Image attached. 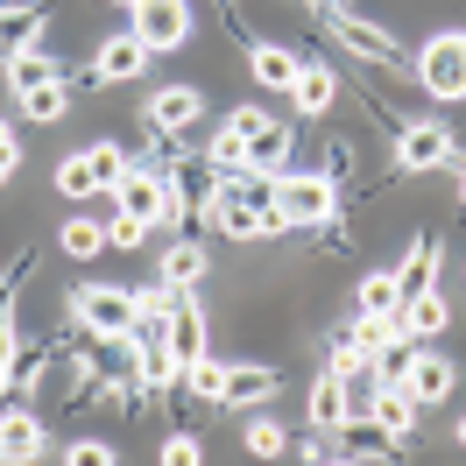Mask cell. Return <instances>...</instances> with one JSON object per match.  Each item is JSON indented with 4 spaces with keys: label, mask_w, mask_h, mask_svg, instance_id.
Returning <instances> with one entry per match:
<instances>
[{
    "label": "cell",
    "mask_w": 466,
    "mask_h": 466,
    "mask_svg": "<svg viewBox=\"0 0 466 466\" xmlns=\"http://www.w3.org/2000/svg\"><path fill=\"white\" fill-rule=\"evenodd\" d=\"M403 389H410V396H417V410H424V403H445V396L460 389V368H452L445 353L417 347V360H410V375H403Z\"/></svg>",
    "instance_id": "7c38bea8"
},
{
    "label": "cell",
    "mask_w": 466,
    "mask_h": 466,
    "mask_svg": "<svg viewBox=\"0 0 466 466\" xmlns=\"http://www.w3.org/2000/svg\"><path fill=\"white\" fill-rule=\"evenodd\" d=\"M452 438H460V452H466V417H460V431H452Z\"/></svg>",
    "instance_id": "7bdbcfd3"
},
{
    "label": "cell",
    "mask_w": 466,
    "mask_h": 466,
    "mask_svg": "<svg viewBox=\"0 0 466 466\" xmlns=\"http://www.w3.org/2000/svg\"><path fill=\"white\" fill-rule=\"evenodd\" d=\"M297 50L290 43H255V50H248V71H255V86L262 92H283V99H290V86H297Z\"/></svg>",
    "instance_id": "e0dca14e"
},
{
    "label": "cell",
    "mask_w": 466,
    "mask_h": 466,
    "mask_svg": "<svg viewBox=\"0 0 466 466\" xmlns=\"http://www.w3.org/2000/svg\"><path fill=\"white\" fill-rule=\"evenodd\" d=\"M262 106H233V114H227V127H240V135H255V127H262Z\"/></svg>",
    "instance_id": "ab89813d"
},
{
    "label": "cell",
    "mask_w": 466,
    "mask_h": 466,
    "mask_svg": "<svg viewBox=\"0 0 466 466\" xmlns=\"http://www.w3.org/2000/svg\"><path fill=\"white\" fill-rule=\"evenodd\" d=\"M0 71H7V92H15V99L35 92V86H50V78H64L57 64L43 57V43H35V50H15V57H0Z\"/></svg>",
    "instance_id": "cb8c5ba5"
},
{
    "label": "cell",
    "mask_w": 466,
    "mask_h": 466,
    "mask_svg": "<svg viewBox=\"0 0 466 466\" xmlns=\"http://www.w3.org/2000/svg\"><path fill=\"white\" fill-rule=\"evenodd\" d=\"M0 460L22 466V460H43V424L29 410H0Z\"/></svg>",
    "instance_id": "d6986e66"
},
{
    "label": "cell",
    "mask_w": 466,
    "mask_h": 466,
    "mask_svg": "<svg viewBox=\"0 0 466 466\" xmlns=\"http://www.w3.org/2000/svg\"><path fill=\"white\" fill-rule=\"evenodd\" d=\"M43 29H50V7H43V0H0V57L35 50Z\"/></svg>",
    "instance_id": "30bf717a"
},
{
    "label": "cell",
    "mask_w": 466,
    "mask_h": 466,
    "mask_svg": "<svg viewBox=\"0 0 466 466\" xmlns=\"http://www.w3.org/2000/svg\"><path fill=\"white\" fill-rule=\"evenodd\" d=\"M148 71V43L135 29L114 35V43H99V57L86 64V86H127V78H142Z\"/></svg>",
    "instance_id": "9c48e42d"
},
{
    "label": "cell",
    "mask_w": 466,
    "mask_h": 466,
    "mask_svg": "<svg viewBox=\"0 0 466 466\" xmlns=\"http://www.w3.org/2000/svg\"><path fill=\"white\" fill-rule=\"evenodd\" d=\"M71 325L86 339H99V347H120L135 332V290H120V283H78L71 290Z\"/></svg>",
    "instance_id": "6da1fadb"
},
{
    "label": "cell",
    "mask_w": 466,
    "mask_h": 466,
    "mask_svg": "<svg viewBox=\"0 0 466 466\" xmlns=\"http://www.w3.org/2000/svg\"><path fill=\"white\" fill-rule=\"evenodd\" d=\"M290 452H297V460H311V466H325V460H339V445H325V431H311V438H297Z\"/></svg>",
    "instance_id": "f35d334b"
},
{
    "label": "cell",
    "mask_w": 466,
    "mask_h": 466,
    "mask_svg": "<svg viewBox=\"0 0 466 466\" xmlns=\"http://www.w3.org/2000/svg\"><path fill=\"white\" fill-rule=\"evenodd\" d=\"M353 311L360 319H403V276L396 268H375L353 283Z\"/></svg>",
    "instance_id": "2e32d148"
},
{
    "label": "cell",
    "mask_w": 466,
    "mask_h": 466,
    "mask_svg": "<svg viewBox=\"0 0 466 466\" xmlns=\"http://www.w3.org/2000/svg\"><path fill=\"white\" fill-rule=\"evenodd\" d=\"M156 276H163V283H198V276H205V248H198V240H170Z\"/></svg>",
    "instance_id": "4316f807"
},
{
    "label": "cell",
    "mask_w": 466,
    "mask_h": 466,
    "mask_svg": "<svg viewBox=\"0 0 466 466\" xmlns=\"http://www.w3.org/2000/svg\"><path fill=\"white\" fill-rule=\"evenodd\" d=\"M184 389H191L198 403H227V360H212V353H198V360L184 368Z\"/></svg>",
    "instance_id": "484cf974"
},
{
    "label": "cell",
    "mask_w": 466,
    "mask_h": 466,
    "mask_svg": "<svg viewBox=\"0 0 466 466\" xmlns=\"http://www.w3.org/2000/svg\"><path fill=\"white\" fill-rule=\"evenodd\" d=\"M332 22V43L347 50V57H360V64H396L403 57V43L381 29V22H368V15H353V7H339V15H325Z\"/></svg>",
    "instance_id": "ba28073f"
},
{
    "label": "cell",
    "mask_w": 466,
    "mask_h": 466,
    "mask_svg": "<svg viewBox=\"0 0 466 466\" xmlns=\"http://www.w3.org/2000/svg\"><path fill=\"white\" fill-rule=\"evenodd\" d=\"M156 460H163V466H198L205 445H198L191 431H177V438H163V452H156Z\"/></svg>",
    "instance_id": "e575fe53"
},
{
    "label": "cell",
    "mask_w": 466,
    "mask_h": 466,
    "mask_svg": "<svg viewBox=\"0 0 466 466\" xmlns=\"http://www.w3.org/2000/svg\"><path fill=\"white\" fill-rule=\"evenodd\" d=\"M205 163H212L219 177L240 170V163H248V135H240V127H219V135H212V148H205Z\"/></svg>",
    "instance_id": "f546056e"
},
{
    "label": "cell",
    "mask_w": 466,
    "mask_h": 466,
    "mask_svg": "<svg viewBox=\"0 0 466 466\" xmlns=\"http://www.w3.org/2000/svg\"><path fill=\"white\" fill-rule=\"evenodd\" d=\"M248 163H255V170H283V163H290V120L283 114H268L262 127L248 135Z\"/></svg>",
    "instance_id": "603a6c76"
},
{
    "label": "cell",
    "mask_w": 466,
    "mask_h": 466,
    "mask_svg": "<svg viewBox=\"0 0 466 466\" xmlns=\"http://www.w3.org/2000/svg\"><path fill=\"white\" fill-rule=\"evenodd\" d=\"M106 198H114L127 219H148V227H163V219H170V177L148 170V163H127V170H120V184L106 191Z\"/></svg>",
    "instance_id": "52a82bcc"
},
{
    "label": "cell",
    "mask_w": 466,
    "mask_h": 466,
    "mask_svg": "<svg viewBox=\"0 0 466 466\" xmlns=\"http://www.w3.org/2000/svg\"><path fill=\"white\" fill-rule=\"evenodd\" d=\"M198 114H205L198 86H163V92H156V99H148V127H156L163 142H170V135H184V127H191V120H198Z\"/></svg>",
    "instance_id": "9a60e30c"
},
{
    "label": "cell",
    "mask_w": 466,
    "mask_h": 466,
    "mask_svg": "<svg viewBox=\"0 0 466 466\" xmlns=\"http://www.w3.org/2000/svg\"><path fill=\"white\" fill-rule=\"evenodd\" d=\"M163 339H170L177 368H191L198 353H212V347H205V311H198V297H191V283L177 290V311H170V325H163Z\"/></svg>",
    "instance_id": "8fae6325"
},
{
    "label": "cell",
    "mask_w": 466,
    "mask_h": 466,
    "mask_svg": "<svg viewBox=\"0 0 466 466\" xmlns=\"http://www.w3.org/2000/svg\"><path fill=\"white\" fill-rule=\"evenodd\" d=\"M460 156V142H452V127L438 114H424V120H403L396 127V170L403 177H424V170H445Z\"/></svg>",
    "instance_id": "277c9868"
},
{
    "label": "cell",
    "mask_w": 466,
    "mask_h": 466,
    "mask_svg": "<svg viewBox=\"0 0 466 466\" xmlns=\"http://www.w3.org/2000/svg\"><path fill=\"white\" fill-rule=\"evenodd\" d=\"M332 99H339V71L332 64H319V57H304L297 64V86H290V114H332Z\"/></svg>",
    "instance_id": "4fadbf2b"
},
{
    "label": "cell",
    "mask_w": 466,
    "mask_h": 466,
    "mask_svg": "<svg viewBox=\"0 0 466 466\" xmlns=\"http://www.w3.org/2000/svg\"><path fill=\"white\" fill-rule=\"evenodd\" d=\"M57 191H64V198H99V184H92V163H86V148L57 163Z\"/></svg>",
    "instance_id": "4dcf8cb0"
},
{
    "label": "cell",
    "mask_w": 466,
    "mask_h": 466,
    "mask_svg": "<svg viewBox=\"0 0 466 466\" xmlns=\"http://www.w3.org/2000/svg\"><path fill=\"white\" fill-rule=\"evenodd\" d=\"M106 240H114V248H142V240H148V219H127V212H114V219H106Z\"/></svg>",
    "instance_id": "8d00e7d4"
},
{
    "label": "cell",
    "mask_w": 466,
    "mask_h": 466,
    "mask_svg": "<svg viewBox=\"0 0 466 466\" xmlns=\"http://www.w3.org/2000/svg\"><path fill=\"white\" fill-rule=\"evenodd\" d=\"M22 114H29V120H64V114H71V86H64V78H50V86L22 92Z\"/></svg>",
    "instance_id": "83f0119b"
},
{
    "label": "cell",
    "mask_w": 466,
    "mask_h": 466,
    "mask_svg": "<svg viewBox=\"0 0 466 466\" xmlns=\"http://www.w3.org/2000/svg\"><path fill=\"white\" fill-rule=\"evenodd\" d=\"M64 460H71V466H114L120 452H114V445H106V438H78V445H71Z\"/></svg>",
    "instance_id": "d590c367"
},
{
    "label": "cell",
    "mask_w": 466,
    "mask_h": 466,
    "mask_svg": "<svg viewBox=\"0 0 466 466\" xmlns=\"http://www.w3.org/2000/svg\"><path fill=\"white\" fill-rule=\"evenodd\" d=\"M304 417H311V431H325V438H332V431H339V424L353 417V396H347V381H339V375H325L319 389H311Z\"/></svg>",
    "instance_id": "44dd1931"
},
{
    "label": "cell",
    "mask_w": 466,
    "mask_h": 466,
    "mask_svg": "<svg viewBox=\"0 0 466 466\" xmlns=\"http://www.w3.org/2000/svg\"><path fill=\"white\" fill-rule=\"evenodd\" d=\"M417 86L431 92V99H466V35L460 29H445V35H431L424 50H417Z\"/></svg>",
    "instance_id": "5b68a950"
},
{
    "label": "cell",
    "mask_w": 466,
    "mask_h": 466,
    "mask_svg": "<svg viewBox=\"0 0 466 466\" xmlns=\"http://www.w3.org/2000/svg\"><path fill=\"white\" fill-rule=\"evenodd\" d=\"M438 262H445L438 233H417V240H410V255L396 262V276H403V297H410V290H424V283H438Z\"/></svg>",
    "instance_id": "d4e9b609"
},
{
    "label": "cell",
    "mask_w": 466,
    "mask_h": 466,
    "mask_svg": "<svg viewBox=\"0 0 466 466\" xmlns=\"http://www.w3.org/2000/svg\"><path fill=\"white\" fill-rule=\"evenodd\" d=\"M86 163H92V184H99V191H114V184H120V170H127L120 142H92V148H86Z\"/></svg>",
    "instance_id": "1f68e13d"
},
{
    "label": "cell",
    "mask_w": 466,
    "mask_h": 466,
    "mask_svg": "<svg viewBox=\"0 0 466 466\" xmlns=\"http://www.w3.org/2000/svg\"><path fill=\"white\" fill-rule=\"evenodd\" d=\"M368 360H375V353L360 347V332H347V339H332V360H325V375L353 381V375H368Z\"/></svg>",
    "instance_id": "f1b7e54d"
},
{
    "label": "cell",
    "mask_w": 466,
    "mask_h": 466,
    "mask_svg": "<svg viewBox=\"0 0 466 466\" xmlns=\"http://www.w3.org/2000/svg\"><path fill=\"white\" fill-rule=\"evenodd\" d=\"M127 29L148 43V57H163L191 35V0H127Z\"/></svg>",
    "instance_id": "8992f818"
},
{
    "label": "cell",
    "mask_w": 466,
    "mask_h": 466,
    "mask_svg": "<svg viewBox=\"0 0 466 466\" xmlns=\"http://www.w3.org/2000/svg\"><path fill=\"white\" fill-rule=\"evenodd\" d=\"M332 438H339V460H389V452L403 445L396 431H381L368 410H353V417H347V424H339Z\"/></svg>",
    "instance_id": "5bb4252c"
},
{
    "label": "cell",
    "mask_w": 466,
    "mask_h": 466,
    "mask_svg": "<svg viewBox=\"0 0 466 466\" xmlns=\"http://www.w3.org/2000/svg\"><path fill=\"white\" fill-rule=\"evenodd\" d=\"M276 212H283V227H332L339 219V177L332 170H283L276 177Z\"/></svg>",
    "instance_id": "7a4b0ae2"
},
{
    "label": "cell",
    "mask_w": 466,
    "mask_h": 466,
    "mask_svg": "<svg viewBox=\"0 0 466 466\" xmlns=\"http://www.w3.org/2000/svg\"><path fill=\"white\" fill-rule=\"evenodd\" d=\"M460 205H466V156H460Z\"/></svg>",
    "instance_id": "b9f144b4"
},
{
    "label": "cell",
    "mask_w": 466,
    "mask_h": 466,
    "mask_svg": "<svg viewBox=\"0 0 466 466\" xmlns=\"http://www.w3.org/2000/svg\"><path fill=\"white\" fill-rule=\"evenodd\" d=\"M15 170H22V142H15V127L0 120V184H15Z\"/></svg>",
    "instance_id": "74e56055"
},
{
    "label": "cell",
    "mask_w": 466,
    "mask_h": 466,
    "mask_svg": "<svg viewBox=\"0 0 466 466\" xmlns=\"http://www.w3.org/2000/svg\"><path fill=\"white\" fill-rule=\"evenodd\" d=\"M57 248L71 255V262H99L114 240H106V219H92V212H78V219H64L57 227Z\"/></svg>",
    "instance_id": "7402d4cb"
},
{
    "label": "cell",
    "mask_w": 466,
    "mask_h": 466,
    "mask_svg": "<svg viewBox=\"0 0 466 466\" xmlns=\"http://www.w3.org/2000/svg\"><path fill=\"white\" fill-rule=\"evenodd\" d=\"M304 7H311V15H339L347 0H304Z\"/></svg>",
    "instance_id": "60d3db41"
},
{
    "label": "cell",
    "mask_w": 466,
    "mask_h": 466,
    "mask_svg": "<svg viewBox=\"0 0 466 466\" xmlns=\"http://www.w3.org/2000/svg\"><path fill=\"white\" fill-rule=\"evenodd\" d=\"M445 325H452V304H445L438 283H424V290L403 297V332H410V339H438Z\"/></svg>",
    "instance_id": "ac0fdd59"
},
{
    "label": "cell",
    "mask_w": 466,
    "mask_h": 466,
    "mask_svg": "<svg viewBox=\"0 0 466 466\" xmlns=\"http://www.w3.org/2000/svg\"><path fill=\"white\" fill-rule=\"evenodd\" d=\"M205 219L227 233V240H262V233H283V212L276 205H255L233 177H212V191H205Z\"/></svg>",
    "instance_id": "3957f363"
},
{
    "label": "cell",
    "mask_w": 466,
    "mask_h": 466,
    "mask_svg": "<svg viewBox=\"0 0 466 466\" xmlns=\"http://www.w3.org/2000/svg\"><path fill=\"white\" fill-rule=\"evenodd\" d=\"M15 360H22V339H15V311L0 304V389H15Z\"/></svg>",
    "instance_id": "836d02e7"
},
{
    "label": "cell",
    "mask_w": 466,
    "mask_h": 466,
    "mask_svg": "<svg viewBox=\"0 0 466 466\" xmlns=\"http://www.w3.org/2000/svg\"><path fill=\"white\" fill-rule=\"evenodd\" d=\"M283 445H290V438H283L276 417H255V424H248V452H255V460H283Z\"/></svg>",
    "instance_id": "d6a6232c"
},
{
    "label": "cell",
    "mask_w": 466,
    "mask_h": 466,
    "mask_svg": "<svg viewBox=\"0 0 466 466\" xmlns=\"http://www.w3.org/2000/svg\"><path fill=\"white\" fill-rule=\"evenodd\" d=\"M276 389H283V375L268 360H233L227 368V403H268Z\"/></svg>",
    "instance_id": "ffe728a7"
}]
</instances>
